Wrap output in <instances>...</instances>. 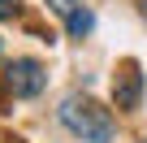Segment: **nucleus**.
Here are the masks:
<instances>
[{
  "mask_svg": "<svg viewBox=\"0 0 147 143\" xmlns=\"http://www.w3.org/2000/svg\"><path fill=\"white\" fill-rule=\"evenodd\" d=\"M61 121L78 134L82 143H108L113 139V113L108 108H100L95 100H87V96H65L61 100Z\"/></svg>",
  "mask_w": 147,
  "mask_h": 143,
  "instance_id": "nucleus-1",
  "label": "nucleus"
},
{
  "mask_svg": "<svg viewBox=\"0 0 147 143\" xmlns=\"http://www.w3.org/2000/svg\"><path fill=\"white\" fill-rule=\"evenodd\" d=\"M43 83H48L43 65H39V61H30V56H22V61H13V65L5 69V87H9L13 96H39V91H43Z\"/></svg>",
  "mask_w": 147,
  "mask_h": 143,
  "instance_id": "nucleus-2",
  "label": "nucleus"
},
{
  "mask_svg": "<svg viewBox=\"0 0 147 143\" xmlns=\"http://www.w3.org/2000/svg\"><path fill=\"white\" fill-rule=\"evenodd\" d=\"M113 96H117V108H138L143 74H138V65H134V61H125V65H121V74L113 78Z\"/></svg>",
  "mask_w": 147,
  "mask_h": 143,
  "instance_id": "nucleus-3",
  "label": "nucleus"
},
{
  "mask_svg": "<svg viewBox=\"0 0 147 143\" xmlns=\"http://www.w3.org/2000/svg\"><path fill=\"white\" fill-rule=\"evenodd\" d=\"M91 26H95V18H91V13L82 9V5H78V9L69 13V35H74V39H82V35H91Z\"/></svg>",
  "mask_w": 147,
  "mask_h": 143,
  "instance_id": "nucleus-4",
  "label": "nucleus"
},
{
  "mask_svg": "<svg viewBox=\"0 0 147 143\" xmlns=\"http://www.w3.org/2000/svg\"><path fill=\"white\" fill-rule=\"evenodd\" d=\"M48 5H52L56 13H65V18H69L74 9H78V5H82V0H48Z\"/></svg>",
  "mask_w": 147,
  "mask_h": 143,
  "instance_id": "nucleus-5",
  "label": "nucleus"
},
{
  "mask_svg": "<svg viewBox=\"0 0 147 143\" xmlns=\"http://www.w3.org/2000/svg\"><path fill=\"white\" fill-rule=\"evenodd\" d=\"M18 13V0H0V18H13Z\"/></svg>",
  "mask_w": 147,
  "mask_h": 143,
  "instance_id": "nucleus-6",
  "label": "nucleus"
}]
</instances>
